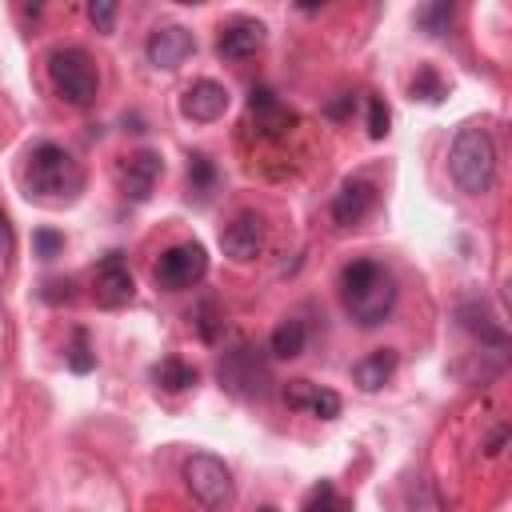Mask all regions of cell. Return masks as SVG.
<instances>
[{
  "mask_svg": "<svg viewBox=\"0 0 512 512\" xmlns=\"http://www.w3.org/2000/svg\"><path fill=\"white\" fill-rule=\"evenodd\" d=\"M340 304L360 328H376L396 308V280L380 260H352L340 268Z\"/></svg>",
  "mask_w": 512,
  "mask_h": 512,
  "instance_id": "6da1fadb",
  "label": "cell"
},
{
  "mask_svg": "<svg viewBox=\"0 0 512 512\" xmlns=\"http://www.w3.org/2000/svg\"><path fill=\"white\" fill-rule=\"evenodd\" d=\"M24 188L32 200L48 204V208H64L80 196L84 188V168L76 164V156L60 144H36L24 160Z\"/></svg>",
  "mask_w": 512,
  "mask_h": 512,
  "instance_id": "7a4b0ae2",
  "label": "cell"
},
{
  "mask_svg": "<svg viewBox=\"0 0 512 512\" xmlns=\"http://www.w3.org/2000/svg\"><path fill=\"white\" fill-rule=\"evenodd\" d=\"M448 172L456 180L460 192L468 196H480L492 188L496 180V144L488 136V128L480 124H464L448 148Z\"/></svg>",
  "mask_w": 512,
  "mask_h": 512,
  "instance_id": "3957f363",
  "label": "cell"
},
{
  "mask_svg": "<svg viewBox=\"0 0 512 512\" xmlns=\"http://www.w3.org/2000/svg\"><path fill=\"white\" fill-rule=\"evenodd\" d=\"M48 80L56 88V96L72 108H88L96 104V92H100V72H96V60L68 44V48H52L48 52Z\"/></svg>",
  "mask_w": 512,
  "mask_h": 512,
  "instance_id": "277c9868",
  "label": "cell"
},
{
  "mask_svg": "<svg viewBox=\"0 0 512 512\" xmlns=\"http://www.w3.org/2000/svg\"><path fill=\"white\" fill-rule=\"evenodd\" d=\"M204 276H208V252H204V244H196V240H184V244L164 248L160 260H156V268H152V280H156V288H164V292L196 288Z\"/></svg>",
  "mask_w": 512,
  "mask_h": 512,
  "instance_id": "5b68a950",
  "label": "cell"
},
{
  "mask_svg": "<svg viewBox=\"0 0 512 512\" xmlns=\"http://www.w3.org/2000/svg\"><path fill=\"white\" fill-rule=\"evenodd\" d=\"M184 488L204 504V508H224L232 500V472L220 456L212 452H192L184 460Z\"/></svg>",
  "mask_w": 512,
  "mask_h": 512,
  "instance_id": "8992f818",
  "label": "cell"
},
{
  "mask_svg": "<svg viewBox=\"0 0 512 512\" xmlns=\"http://www.w3.org/2000/svg\"><path fill=\"white\" fill-rule=\"evenodd\" d=\"M216 376H220V388H228L232 396H244V400H260V396H268V364L252 352V348H236V352H228L224 360H220V368H216Z\"/></svg>",
  "mask_w": 512,
  "mask_h": 512,
  "instance_id": "52a82bcc",
  "label": "cell"
},
{
  "mask_svg": "<svg viewBox=\"0 0 512 512\" xmlns=\"http://www.w3.org/2000/svg\"><path fill=\"white\" fill-rule=\"evenodd\" d=\"M268 244V228L260 212H236L220 232V252L232 264H252Z\"/></svg>",
  "mask_w": 512,
  "mask_h": 512,
  "instance_id": "ba28073f",
  "label": "cell"
},
{
  "mask_svg": "<svg viewBox=\"0 0 512 512\" xmlns=\"http://www.w3.org/2000/svg\"><path fill=\"white\" fill-rule=\"evenodd\" d=\"M160 176H164V160H160V152L140 148V152L124 156V164H120V192H124V200L144 204V200L156 192Z\"/></svg>",
  "mask_w": 512,
  "mask_h": 512,
  "instance_id": "9c48e42d",
  "label": "cell"
},
{
  "mask_svg": "<svg viewBox=\"0 0 512 512\" xmlns=\"http://www.w3.org/2000/svg\"><path fill=\"white\" fill-rule=\"evenodd\" d=\"M132 292H136V284H132L128 264L120 260V252H108L92 272V300L100 308H124L132 300Z\"/></svg>",
  "mask_w": 512,
  "mask_h": 512,
  "instance_id": "30bf717a",
  "label": "cell"
},
{
  "mask_svg": "<svg viewBox=\"0 0 512 512\" xmlns=\"http://www.w3.org/2000/svg\"><path fill=\"white\" fill-rule=\"evenodd\" d=\"M264 40H268V28H264L260 20L236 16V20H228V24L220 28V36H216V56H220V60H248V56H256V52L264 48Z\"/></svg>",
  "mask_w": 512,
  "mask_h": 512,
  "instance_id": "8fae6325",
  "label": "cell"
},
{
  "mask_svg": "<svg viewBox=\"0 0 512 512\" xmlns=\"http://www.w3.org/2000/svg\"><path fill=\"white\" fill-rule=\"evenodd\" d=\"M144 52H148V60L156 64V68H180L192 52H196V40H192V32L184 28V24H160L152 36H148V44H144Z\"/></svg>",
  "mask_w": 512,
  "mask_h": 512,
  "instance_id": "7c38bea8",
  "label": "cell"
},
{
  "mask_svg": "<svg viewBox=\"0 0 512 512\" xmlns=\"http://www.w3.org/2000/svg\"><path fill=\"white\" fill-rule=\"evenodd\" d=\"M228 88L220 84V80H196V84H188L184 88V96H180V112L192 120V124H212V120H220L224 112H228Z\"/></svg>",
  "mask_w": 512,
  "mask_h": 512,
  "instance_id": "4fadbf2b",
  "label": "cell"
},
{
  "mask_svg": "<svg viewBox=\"0 0 512 512\" xmlns=\"http://www.w3.org/2000/svg\"><path fill=\"white\" fill-rule=\"evenodd\" d=\"M376 204V184L368 176H352L340 184V192L332 196V220L336 228H356Z\"/></svg>",
  "mask_w": 512,
  "mask_h": 512,
  "instance_id": "5bb4252c",
  "label": "cell"
},
{
  "mask_svg": "<svg viewBox=\"0 0 512 512\" xmlns=\"http://www.w3.org/2000/svg\"><path fill=\"white\" fill-rule=\"evenodd\" d=\"M284 404L296 412H312L320 420H336L340 416V396L332 388H320L312 380H288L284 388Z\"/></svg>",
  "mask_w": 512,
  "mask_h": 512,
  "instance_id": "9a60e30c",
  "label": "cell"
},
{
  "mask_svg": "<svg viewBox=\"0 0 512 512\" xmlns=\"http://www.w3.org/2000/svg\"><path fill=\"white\" fill-rule=\"evenodd\" d=\"M392 372H396V352L392 348H376V352H368L364 360L352 364V384L360 392H376V388H384L392 380Z\"/></svg>",
  "mask_w": 512,
  "mask_h": 512,
  "instance_id": "2e32d148",
  "label": "cell"
},
{
  "mask_svg": "<svg viewBox=\"0 0 512 512\" xmlns=\"http://www.w3.org/2000/svg\"><path fill=\"white\" fill-rule=\"evenodd\" d=\"M400 496H404V512H448L444 508V496H440V488H436V480L428 472L408 476L404 488H400Z\"/></svg>",
  "mask_w": 512,
  "mask_h": 512,
  "instance_id": "e0dca14e",
  "label": "cell"
},
{
  "mask_svg": "<svg viewBox=\"0 0 512 512\" xmlns=\"http://www.w3.org/2000/svg\"><path fill=\"white\" fill-rule=\"evenodd\" d=\"M248 112H252L256 128H260V132H272V136H276V132H284V128L296 120V116H292V112H288L272 92H264V88H260V92H252Z\"/></svg>",
  "mask_w": 512,
  "mask_h": 512,
  "instance_id": "ac0fdd59",
  "label": "cell"
},
{
  "mask_svg": "<svg viewBox=\"0 0 512 512\" xmlns=\"http://www.w3.org/2000/svg\"><path fill=\"white\" fill-rule=\"evenodd\" d=\"M152 380H156V388H164V392H184V388L196 384V368L184 364L180 356H164L160 364H152Z\"/></svg>",
  "mask_w": 512,
  "mask_h": 512,
  "instance_id": "d6986e66",
  "label": "cell"
},
{
  "mask_svg": "<svg viewBox=\"0 0 512 512\" xmlns=\"http://www.w3.org/2000/svg\"><path fill=\"white\" fill-rule=\"evenodd\" d=\"M460 324L472 332V336H480L484 344H508V332L500 328V324H492V316L480 308V304H468V308H460Z\"/></svg>",
  "mask_w": 512,
  "mask_h": 512,
  "instance_id": "ffe728a7",
  "label": "cell"
},
{
  "mask_svg": "<svg viewBox=\"0 0 512 512\" xmlns=\"http://www.w3.org/2000/svg\"><path fill=\"white\" fill-rule=\"evenodd\" d=\"M304 340H308V328L300 324V320H280L276 328H272V356H284V360H292V356H300L304 352Z\"/></svg>",
  "mask_w": 512,
  "mask_h": 512,
  "instance_id": "44dd1931",
  "label": "cell"
},
{
  "mask_svg": "<svg viewBox=\"0 0 512 512\" xmlns=\"http://www.w3.org/2000/svg\"><path fill=\"white\" fill-rule=\"evenodd\" d=\"M300 512H352V500H344L332 480H320V484L308 492V500H304Z\"/></svg>",
  "mask_w": 512,
  "mask_h": 512,
  "instance_id": "7402d4cb",
  "label": "cell"
},
{
  "mask_svg": "<svg viewBox=\"0 0 512 512\" xmlns=\"http://www.w3.org/2000/svg\"><path fill=\"white\" fill-rule=\"evenodd\" d=\"M444 80L432 72V68H420L416 76H412V96H420V100H428V104H436V100H444Z\"/></svg>",
  "mask_w": 512,
  "mask_h": 512,
  "instance_id": "603a6c76",
  "label": "cell"
},
{
  "mask_svg": "<svg viewBox=\"0 0 512 512\" xmlns=\"http://www.w3.org/2000/svg\"><path fill=\"white\" fill-rule=\"evenodd\" d=\"M416 20L432 32V36H440L444 28H448V20H452V4H432V8H420L416 12Z\"/></svg>",
  "mask_w": 512,
  "mask_h": 512,
  "instance_id": "cb8c5ba5",
  "label": "cell"
},
{
  "mask_svg": "<svg viewBox=\"0 0 512 512\" xmlns=\"http://www.w3.org/2000/svg\"><path fill=\"white\" fill-rule=\"evenodd\" d=\"M88 20L96 24V32H112L116 4H108V0H92V4H88Z\"/></svg>",
  "mask_w": 512,
  "mask_h": 512,
  "instance_id": "d4e9b609",
  "label": "cell"
},
{
  "mask_svg": "<svg viewBox=\"0 0 512 512\" xmlns=\"http://www.w3.org/2000/svg\"><path fill=\"white\" fill-rule=\"evenodd\" d=\"M384 132H388V108L384 100H368V136L380 140Z\"/></svg>",
  "mask_w": 512,
  "mask_h": 512,
  "instance_id": "484cf974",
  "label": "cell"
},
{
  "mask_svg": "<svg viewBox=\"0 0 512 512\" xmlns=\"http://www.w3.org/2000/svg\"><path fill=\"white\" fill-rule=\"evenodd\" d=\"M32 244H36V256H40V260H52V256L64 248V236H56V232L40 228V232L32 236Z\"/></svg>",
  "mask_w": 512,
  "mask_h": 512,
  "instance_id": "4316f807",
  "label": "cell"
},
{
  "mask_svg": "<svg viewBox=\"0 0 512 512\" xmlns=\"http://www.w3.org/2000/svg\"><path fill=\"white\" fill-rule=\"evenodd\" d=\"M208 180H212L208 160H204V156H192V164H188V184H192L196 192H204V188H208Z\"/></svg>",
  "mask_w": 512,
  "mask_h": 512,
  "instance_id": "83f0119b",
  "label": "cell"
},
{
  "mask_svg": "<svg viewBox=\"0 0 512 512\" xmlns=\"http://www.w3.org/2000/svg\"><path fill=\"white\" fill-rule=\"evenodd\" d=\"M12 248H16V240H12V224H8V212L0 208V256H4V264H12Z\"/></svg>",
  "mask_w": 512,
  "mask_h": 512,
  "instance_id": "f1b7e54d",
  "label": "cell"
},
{
  "mask_svg": "<svg viewBox=\"0 0 512 512\" xmlns=\"http://www.w3.org/2000/svg\"><path fill=\"white\" fill-rule=\"evenodd\" d=\"M84 352H88V348H84V336H80L76 348H72V356H68V364H72L76 372H88V368H92V356H84Z\"/></svg>",
  "mask_w": 512,
  "mask_h": 512,
  "instance_id": "f546056e",
  "label": "cell"
},
{
  "mask_svg": "<svg viewBox=\"0 0 512 512\" xmlns=\"http://www.w3.org/2000/svg\"><path fill=\"white\" fill-rule=\"evenodd\" d=\"M260 512H276V508H260Z\"/></svg>",
  "mask_w": 512,
  "mask_h": 512,
  "instance_id": "4dcf8cb0",
  "label": "cell"
}]
</instances>
